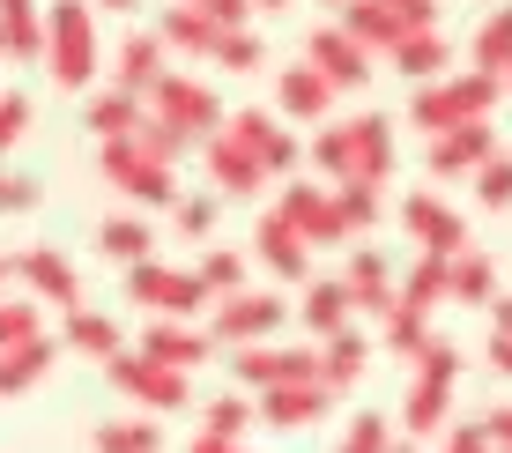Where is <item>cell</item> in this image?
Segmentation results:
<instances>
[{"mask_svg":"<svg viewBox=\"0 0 512 453\" xmlns=\"http://www.w3.org/2000/svg\"><path fill=\"white\" fill-rule=\"evenodd\" d=\"M45 67L60 90H90L97 82V15L90 0H52L45 8Z\"/></svg>","mask_w":512,"mask_h":453,"instance_id":"1","label":"cell"},{"mask_svg":"<svg viewBox=\"0 0 512 453\" xmlns=\"http://www.w3.org/2000/svg\"><path fill=\"white\" fill-rule=\"evenodd\" d=\"M505 97V82L498 75H438V82H423V90L409 97V127L416 134H446V127H461V119H490V104Z\"/></svg>","mask_w":512,"mask_h":453,"instance_id":"2","label":"cell"},{"mask_svg":"<svg viewBox=\"0 0 512 453\" xmlns=\"http://www.w3.org/2000/svg\"><path fill=\"white\" fill-rule=\"evenodd\" d=\"M282 320H290L282 290H238V298H223L208 312V342L216 350H260V342L282 335Z\"/></svg>","mask_w":512,"mask_h":453,"instance_id":"3","label":"cell"},{"mask_svg":"<svg viewBox=\"0 0 512 453\" xmlns=\"http://www.w3.org/2000/svg\"><path fill=\"white\" fill-rule=\"evenodd\" d=\"M104 379H112L141 416H171V409L193 402V379L171 372V364H156V357H141V350H119L112 364H104Z\"/></svg>","mask_w":512,"mask_h":453,"instance_id":"4","label":"cell"},{"mask_svg":"<svg viewBox=\"0 0 512 453\" xmlns=\"http://www.w3.org/2000/svg\"><path fill=\"white\" fill-rule=\"evenodd\" d=\"M127 298L149 312V320H193V312L208 305V290H201V275H193V268L141 260V268H127Z\"/></svg>","mask_w":512,"mask_h":453,"instance_id":"5","label":"cell"},{"mask_svg":"<svg viewBox=\"0 0 512 453\" xmlns=\"http://www.w3.org/2000/svg\"><path fill=\"white\" fill-rule=\"evenodd\" d=\"M97 171H104V179H112L127 201H141V208H171V201L186 194L179 171L156 164V156H141L134 142H97Z\"/></svg>","mask_w":512,"mask_h":453,"instance_id":"6","label":"cell"},{"mask_svg":"<svg viewBox=\"0 0 512 453\" xmlns=\"http://www.w3.org/2000/svg\"><path fill=\"white\" fill-rule=\"evenodd\" d=\"M223 134H231V142H238L245 156H253V164L268 171V179H275V171L290 179V171H297V156H305V149H297V134H290V119H275L268 104H245V112H231V119H223Z\"/></svg>","mask_w":512,"mask_h":453,"instance_id":"7","label":"cell"},{"mask_svg":"<svg viewBox=\"0 0 512 453\" xmlns=\"http://www.w3.org/2000/svg\"><path fill=\"white\" fill-rule=\"evenodd\" d=\"M149 112L171 119L179 134H193V142H216L223 134V104H216V90H208L201 75H164L149 90Z\"/></svg>","mask_w":512,"mask_h":453,"instance_id":"8","label":"cell"},{"mask_svg":"<svg viewBox=\"0 0 512 453\" xmlns=\"http://www.w3.org/2000/svg\"><path fill=\"white\" fill-rule=\"evenodd\" d=\"M275 216L290 223L305 246H342V216H334V186L320 179H282V194H275Z\"/></svg>","mask_w":512,"mask_h":453,"instance_id":"9","label":"cell"},{"mask_svg":"<svg viewBox=\"0 0 512 453\" xmlns=\"http://www.w3.org/2000/svg\"><path fill=\"white\" fill-rule=\"evenodd\" d=\"M15 283H23L30 305H52V312L82 305V275H75V260H67L60 246H23L15 253Z\"/></svg>","mask_w":512,"mask_h":453,"instance_id":"10","label":"cell"},{"mask_svg":"<svg viewBox=\"0 0 512 453\" xmlns=\"http://www.w3.org/2000/svg\"><path fill=\"white\" fill-rule=\"evenodd\" d=\"M401 231L416 238V253H468V216L446 194H401Z\"/></svg>","mask_w":512,"mask_h":453,"instance_id":"11","label":"cell"},{"mask_svg":"<svg viewBox=\"0 0 512 453\" xmlns=\"http://www.w3.org/2000/svg\"><path fill=\"white\" fill-rule=\"evenodd\" d=\"M498 156V127L490 119H461V127H446V134H431V179L446 186V179H475V171Z\"/></svg>","mask_w":512,"mask_h":453,"instance_id":"12","label":"cell"},{"mask_svg":"<svg viewBox=\"0 0 512 453\" xmlns=\"http://www.w3.org/2000/svg\"><path fill=\"white\" fill-rule=\"evenodd\" d=\"M305 67L327 82V90H357V82H372V52L357 38H342V23H320L305 38Z\"/></svg>","mask_w":512,"mask_h":453,"instance_id":"13","label":"cell"},{"mask_svg":"<svg viewBox=\"0 0 512 453\" xmlns=\"http://www.w3.org/2000/svg\"><path fill=\"white\" fill-rule=\"evenodd\" d=\"M334 416V394L320 387V379H297V387H275L253 402V424L260 431H305V424H327Z\"/></svg>","mask_w":512,"mask_h":453,"instance_id":"14","label":"cell"},{"mask_svg":"<svg viewBox=\"0 0 512 453\" xmlns=\"http://www.w3.org/2000/svg\"><path fill=\"white\" fill-rule=\"evenodd\" d=\"M253 253H260V268H268L275 283H312V246L275 216V208H260V223H253Z\"/></svg>","mask_w":512,"mask_h":453,"instance_id":"15","label":"cell"},{"mask_svg":"<svg viewBox=\"0 0 512 453\" xmlns=\"http://www.w3.org/2000/svg\"><path fill=\"white\" fill-rule=\"evenodd\" d=\"M141 357H156V364H171V372H201L208 357H216V342H208V327H193V320H149L141 327Z\"/></svg>","mask_w":512,"mask_h":453,"instance_id":"16","label":"cell"},{"mask_svg":"<svg viewBox=\"0 0 512 453\" xmlns=\"http://www.w3.org/2000/svg\"><path fill=\"white\" fill-rule=\"evenodd\" d=\"M164 75H171L164 38H156V30H127V38H119V60H112V90H127V97L149 104V90H156Z\"/></svg>","mask_w":512,"mask_h":453,"instance_id":"17","label":"cell"},{"mask_svg":"<svg viewBox=\"0 0 512 453\" xmlns=\"http://www.w3.org/2000/svg\"><path fill=\"white\" fill-rule=\"evenodd\" d=\"M364 364H372V335H364V327H342V335H327L320 350H312V379L342 402V394L364 379Z\"/></svg>","mask_w":512,"mask_h":453,"instance_id":"18","label":"cell"},{"mask_svg":"<svg viewBox=\"0 0 512 453\" xmlns=\"http://www.w3.org/2000/svg\"><path fill=\"white\" fill-rule=\"evenodd\" d=\"M342 283H349V298H357V312H386V298H394V253L372 246V238H357V246L342 253Z\"/></svg>","mask_w":512,"mask_h":453,"instance_id":"19","label":"cell"},{"mask_svg":"<svg viewBox=\"0 0 512 453\" xmlns=\"http://www.w3.org/2000/svg\"><path fill=\"white\" fill-rule=\"evenodd\" d=\"M231 357H238V379L253 394H275V387L312 379V350H290V342H260V350H231Z\"/></svg>","mask_w":512,"mask_h":453,"instance_id":"20","label":"cell"},{"mask_svg":"<svg viewBox=\"0 0 512 453\" xmlns=\"http://www.w3.org/2000/svg\"><path fill=\"white\" fill-rule=\"evenodd\" d=\"M201 156H208V194L216 201H245V194H260L268 186V171L245 156L231 134H216V142H201Z\"/></svg>","mask_w":512,"mask_h":453,"instance_id":"21","label":"cell"},{"mask_svg":"<svg viewBox=\"0 0 512 453\" xmlns=\"http://www.w3.org/2000/svg\"><path fill=\"white\" fill-rule=\"evenodd\" d=\"M268 112H275V119H312V127H327L334 90L312 75L305 60H297V67H282V75H275V104H268Z\"/></svg>","mask_w":512,"mask_h":453,"instance_id":"22","label":"cell"},{"mask_svg":"<svg viewBox=\"0 0 512 453\" xmlns=\"http://www.w3.org/2000/svg\"><path fill=\"white\" fill-rule=\"evenodd\" d=\"M401 171V134L386 112H357V179L364 186H386Z\"/></svg>","mask_w":512,"mask_h":453,"instance_id":"23","label":"cell"},{"mask_svg":"<svg viewBox=\"0 0 512 453\" xmlns=\"http://www.w3.org/2000/svg\"><path fill=\"white\" fill-rule=\"evenodd\" d=\"M453 424V387L446 379H409V394H401V439H438V431Z\"/></svg>","mask_w":512,"mask_h":453,"instance_id":"24","label":"cell"},{"mask_svg":"<svg viewBox=\"0 0 512 453\" xmlns=\"http://www.w3.org/2000/svg\"><path fill=\"white\" fill-rule=\"evenodd\" d=\"M297 320L312 327V335H342V327H357V298H349V283L342 275H312L305 283V305H297Z\"/></svg>","mask_w":512,"mask_h":453,"instance_id":"25","label":"cell"},{"mask_svg":"<svg viewBox=\"0 0 512 453\" xmlns=\"http://www.w3.org/2000/svg\"><path fill=\"white\" fill-rule=\"evenodd\" d=\"M446 67H453V38H446V30H401V38H394V75H409L416 90L438 82Z\"/></svg>","mask_w":512,"mask_h":453,"instance_id":"26","label":"cell"},{"mask_svg":"<svg viewBox=\"0 0 512 453\" xmlns=\"http://www.w3.org/2000/svg\"><path fill=\"white\" fill-rule=\"evenodd\" d=\"M60 350L112 364L119 350H127V335H119V320H112V312H90V305H75V312H67V327H60Z\"/></svg>","mask_w":512,"mask_h":453,"instance_id":"27","label":"cell"},{"mask_svg":"<svg viewBox=\"0 0 512 453\" xmlns=\"http://www.w3.org/2000/svg\"><path fill=\"white\" fill-rule=\"evenodd\" d=\"M141 119H149V104L127 97V90H90V97H82V127H90L97 142H127Z\"/></svg>","mask_w":512,"mask_h":453,"instance_id":"28","label":"cell"},{"mask_svg":"<svg viewBox=\"0 0 512 453\" xmlns=\"http://www.w3.org/2000/svg\"><path fill=\"white\" fill-rule=\"evenodd\" d=\"M97 253L119 260V268H141V260H156L149 216H104V223H97Z\"/></svg>","mask_w":512,"mask_h":453,"instance_id":"29","label":"cell"},{"mask_svg":"<svg viewBox=\"0 0 512 453\" xmlns=\"http://www.w3.org/2000/svg\"><path fill=\"white\" fill-rule=\"evenodd\" d=\"M52 364H60V342H52V335L23 342V350H0V402H8V394H30Z\"/></svg>","mask_w":512,"mask_h":453,"instance_id":"30","label":"cell"},{"mask_svg":"<svg viewBox=\"0 0 512 453\" xmlns=\"http://www.w3.org/2000/svg\"><path fill=\"white\" fill-rule=\"evenodd\" d=\"M342 38H357L364 52H394V38H401V23H394V8L386 0H342Z\"/></svg>","mask_w":512,"mask_h":453,"instance_id":"31","label":"cell"},{"mask_svg":"<svg viewBox=\"0 0 512 453\" xmlns=\"http://www.w3.org/2000/svg\"><path fill=\"white\" fill-rule=\"evenodd\" d=\"M156 38H164V52H193V60H208L223 30L208 23L201 8H186V0H179V8H164V15H156Z\"/></svg>","mask_w":512,"mask_h":453,"instance_id":"32","label":"cell"},{"mask_svg":"<svg viewBox=\"0 0 512 453\" xmlns=\"http://www.w3.org/2000/svg\"><path fill=\"white\" fill-rule=\"evenodd\" d=\"M305 156L327 171L334 186H342V179H357V119H327V127L305 142Z\"/></svg>","mask_w":512,"mask_h":453,"instance_id":"33","label":"cell"},{"mask_svg":"<svg viewBox=\"0 0 512 453\" xmlns=\"http://www.w3.org/2000/svg\"><path fill=\"white\" fill-rule=\"evenodd\" d=\"M446 298L453 305H490V298H498V260H490V253H453V268H446Z\"/></svg>","mask_w":512,"mask_h":453,"instance_id":"34","label":"cell"},{"mask_svg":"<svg viewBox=\"0 0 512 453\" xmlns=\"http://www.w3.org/2000/svg\"><path fill=\"white\" fill-rule=\"evenodd\" d=\"M379 342H386V350H394V357H423V342H431V312H416V305H401V290H394V298H386V312H379Z\"/></svg>","mask_w":512,"mask_h":453,"instance_id":"35","label":"cell"},{"mask_svg":"<svg viewBox=\"0 0 512 453\" xmlns=\"http://www.w3.org/2000/svg\"><path fill=\"white\" fill-rule=\"evenodd\" d=\"M446 268H453V260L446 253H416L409 260V268H401V305H416V312H438V305H446Z\"/></svg>","mask_w":512,"mask_h":453,"instance_id":"36","label":"cell"},{"mask_svg":"<svg viewBox=\"0 0 512 453\" xmlns=\"http://www.w3.org/2000/svg\"><path fill=\"white\" fill-rule=\"evenodd\" d=\"M97 453H164V424L156 416H112V424L90 431Z\"/></svg>","mask_w":512,"mask_h":453,"instance_id":"37","label":"cell"},{"mask_svg":"<svg viewBox=\"0 0 512 453\" xmlns=\"http://www.w3.org/2000/svg\"><path fill=\"white\" fill-rule=\"evenodd\" d=\"M475 75H505L512 67V0H498V8L483 15V30H475Z\"/></svg>","mask_w":512,"mask_h":453,"instance_id":"38","label":"cell"},{"mask_svg":"<svg viewBox=\"0 0 512 453\" xmlns=\"http://www.w3.org/2000/svg\"><path fill=\"white\" fill-rule=\"evenodd\" d=\"M334 216H342V231H349V238H364V231H372V223L386 216V186L342 179V186H334Z\"/></svg>","mask_w":512,"mask_h":453,"instance_id":"39","label":"cell"},{"mask_svg":"<svg viewBox=\"0 0 512 453\" xmlns=\"http://www.w3.org/2000/svg\"><path fill=\"white\" fill-rule=\"evenodd\" d=\"M208 60H216L223 75H253V67L268 60V38H260L253 23H238V30H223V38H216V52H208Z\"/></svg>","mask_w":512,"mask_h":453,"instance_id":"40","label":"cell"},{"mask_svg":"<svg viewBox=\"0 0 512 453\" xmlns=\"http://www.w3.org/2000/svg\"><path fill=\"white\" fill-rule=\"evenodd\" d=\"M193 275H201V290H208V298H238V290H245V253H231V246H208L201 260H193Z\"/></svg>","mask_w":512,"mask_h":453,"instance_id":"41","label":"cell"},{"mask_svg":"<svg viewBox=\"0 0 512 453\" xmlns=\"http://www.w3.org/2000/svg\"><path fill=\"white\" fill-rule=\"evenodd\" d=\"M127 142H134L141 156H156V164H179L186 149H201V142H193V134H179V127H171V119H156V112L141 119V127L127 134Z\"/></svg>","mask_w":512,"mask_h":453,"instance_id":"42","label":"cell"},{"mask_svg":"<svg viewBox=\"0 0 512 453\" xmlns=\"http://www.w3.org/2000/svg\"><path fill=\"white\" fill-rule=\"evenodd\" d=\"M201 431H208V439H245V431H253V402H245V394L201 402Z\"/></svg>","mask_w":512,"mask_h":453,"instance_id":"43","label":"cell"},{"mask_svg":"<svg viewBox=\"0 0 512 453\" xmlns=\"http://www.w3.org/2000/svg\"><path fill=\"white\" fill-rule=\"evenodd\" d=\"M386 446H394V424L379 409H357L342 424V439H334V453H386Z\"/></svg>","mask_w":512,"mask_h":453,"instance_id":"44","label":"cell"},{"mask_svg":"<svg viewBox=\"0 0 512 453\" xmlns=\"http://www.w3.org/2000/svg\"><path fill=\"white\" fill-rule=\"evenodd\" d=\"M45 335V305L30 298H0V350H23V342Z\"/></svg>","mask_w":512,"mask_h":453,"instance_id":"45","label":"cell"},{"mask_svg":"<svg viewBox=\"0 0 512 453\" xmlns=\"http://www.w3.org/2000/svg\"><path fill=\"white\" fill-rule=\"evenodd\" d=\"M171 223H179L186 238H216L223 201H216V194H179V201H171Z\"/></svg>","mask_w":512,"mask_h":453,"instance_id":"46","label":"cell"},{"mask_svg":"<svg viewBox=\"0 0 512 453\" xmlns=\"http://www.w3.org/2000/svg\"><path fill=\"white\" fill-rule=\"evenodd\" d=\"M475 201L483 208H512V149H498L483 171H475Z\"/></svg>","mask_w":512,"mask_h":453,"instance_id":"47","label":"cell"},{"mask_svg":"<svg viewBox=\"0 0 512 453\" xmlns=\"http://www.w3.org/2000/svg\"><path fill=\"white\" fill-rule=\"evenodd\" d=\"M23 134H30V97L23 90H0V156L23 142Z\"/></svg>","mask_w":512,"mask_h":453,"instance_id":"48","label":"cell"},{"mask_svg":"<svg viewBox=\"0 0 512 453\" xmlns=\"http://www.w3.org/2000/svg\"><path fill=\"white\" fill-rule=\"evenodd\" d=\"M23 208H38V179L30 171H0V216H23Z\"/></svg>","mask_w":512,"mask_h":453,"instance_id":"49","label":"cell"},{"mask_svg":"<svg viewBox=\"0 0 512 453\" xmlns=\"http://www.w3.org/2000/svg\"><path fill=\"white\" fill-rule=\"evenodd\" d=\"M186 8H201L216 30H238V23H253V8H245V0H186Z\"/></svg>","mask_w":512,"mask_h":453,"instance_id":"50","label":"cell"},{"mask_svg":"<svg viewBox=\"0 0 512 453\" xmlns=\"http://www.w3.org/2000/svg\"><path fill=\"white\" fill-rule=\"evenodd\" d=\"M438 439H446L438 453H490V431H483V424H446Z\"/></svg>","mask_w":512,"mask_h":453,"instance_id":"51","label":"cell"},{"mask_svg":"<svg viewBox=\"0 0 512 453\" xmlns=\"http://www.w3.org/2000/svg\"><path fill=\"white\" fill-rule=\"evenodd\" d=\"M401 30H438V0H386Z\"/></svg>","mask_w":512,"mask_h":453,"instance_id":"52","label":"cell"},{"mask_svg":"<svg viewBox=\"0 0 512 453\" xmlns=\"http://www.w3.org/2000/svg\"><path fill=\"white\" fill-rule=\"evenodd\" d=\"M483 431H490V446H505V453H512V402L490 409V416H483Z\"/></svg>","mask_w":512,"mask_h":453,"instance_id":"53","label":"cell"},{"mask_svg":"<svg viewBox=\"0 0 512 453\" xmlns=\"http://www.w3.org/2000/svg\"><path fill=\"white\" fill-rule=\"evenodd\" d=\"M186 453H253V446H245V439H208V431H193Z\"/></svg>","mask_w":512,"mask_h":453,"instance_id":"54","label":"cell"},{"mask_svg":"<svg viewBox=\"0 0 512 453\" xmlns=\"http://www.w3.org/2000/svg\"><path fill=\"white\" fill-rule=\"evenodd\" d=\"M490 320H498V335L512 342V290H498V298H490Z\"/></svg>","mask_w":512,"mask_h":453,"instance_id":"55","label":"cell"},{"mask_svg":"<svg viewBox=\"0 0 512 453\" xmlns=\"http://www.w3.org/2000/svg\"><path fill=\"white\" fill-rule=\"evenodd\" d=\"M490 372L512 379V342H505V335H490Z\"/></svg>","mask_w":512,"mask_h":453,"instance_id":"56","label":"cell"},{"mask_svg":"<svg viewBox=\"0 0 512 453\" xmlns=\"http://www.w3.org/2000/svg\"><path fill=\"white\" fill-rule=\"evenodd\" d=\"M0 298H15V253H0Z\"/></svg>","mask_w":512,"mask_h":453,"instance_id":"57","label":"cell"},{"mask_svg":"<svg viewBox=\"0 0 512 453\" xmlns=\"http://www.w3.org/2000/svg\"><path fill=\"white\" fill-rule=\"evenodd\" d=\"M245 8H253V15H282L290 0H245Z\"/></svg>","mask_w":512,"mask_h":453,"instance_id":"58","label":"cell"},{"mask_svg":"<svg viewBox=\"0 0 512 453\" xmlns=\"http://www.w3.org/2000/svg\"><path fill=\"white\" fill-rule=\"evenodd\" d=\"M386 453H416V439H394V446H386Z\"/></svg>","mask_w":512,"mask_h":453,"instance_id":"59","label":"cell"},{"mask_svg":"<svg viewBox=\"0 0 512 453\" xmlns=\"http://www.w3.org/2000/svg\"><path fill=\"white\" fill-rule=\"evenodd\" d=\"M498 82H505V97H512V67H505V75H498Z\"/></svg>","mask_w":512,"mask_h":453,"instance_id":"60","label":"cell"},{"mask_svg":"<svg viewBox=\"0 0 512 453\" xmlns=\"http://www.w3.org/2000/svg\"><path fill=\"white\" fill-rule=\"evenodd\" d=\"M104 8H134V0H104Z\"/></svg>","mask_w":512,"mask_h":453,"instance_id":"61","label":"cell"},{"mask_svg":"<svg viewBox=\"0 0 512 453\" xmlns=\"http://www.w3.org/2000/svg\"><path fill=\"white\" fill-rule=\"evenodd\" d=\"M320 8H342V0H320Z\"/></svg>","mask_w":512,"mask_h":453,"instance_id":"62","label":"cell"},{"mask_svg":"<svg viewBox=\"0 0 512 453\" xmlns=\"http://www.w3.org/2000/svg\"><path fill=\"white\" fill-rule=\"evenodd\" d=\"M490 453H505V446H490Z\"/></svg>","mask_w":512,"mask_h":453,"instance_id":"63","label":"cell"},{"mask_svg":"<svg viewBox=\"0 0 512 453\" xmlns=\"http://www.w3.org/2000/svg\"><path fill=\"white\" fill-rule=\"evenodd\" d=\"M0 52H8V45H0Z\"/></svg>","mask_w":512,"mask_h":453,"instance_id":"64","label":"cell"}]
</instances>
